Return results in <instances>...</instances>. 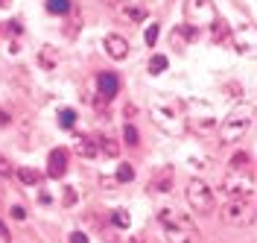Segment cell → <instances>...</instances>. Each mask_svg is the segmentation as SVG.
I'll return each mask as SVG.
<instances>
[{
	"label": "cell",
	"instance_id": "obj_1",
	"mask_svg": "<svg viewBox=\"0 0 257 243\" xmlns=\"http://www.w3.org/2000/svg\"><path fill=\"white\" fill-rule=\"evenodd\" d=\"M158 226L164 231V240L167 243H199L202 234L193 223L190 214L176 208H161L158 211Z\"/></svg>",
	"mask_w": 257,
	"mask_h": 243
},
{
	"label": "cell",
	"instance_id": "obj_2",
	"mask_svg": "<svg viewBox=\"0 0 257 243\" xmlns=\"http://www.w3.org/2000/svg\"><path fill=\"white\" fill-rule=\"evenodd\" d=\"M149 117L167 135H184V129H187V117L181 112V103L178 100H170V97L152 100L149 103Z\"/></svg>",
	"mask_w": 257,
	"mask_h": 243
},
{
	"label": "cell",
	"instance_id": "obj_3",
	"mask_svg": "<svg viewBox=\"0 0 257 243\" xmlns=\"http://www.w3.org/2000/svg\"><path fill=\"white\" fill-rule=\"evenodd\" d=\"M251 117H254L251 103L237 106V109L219 123V141H222V144H234V141H240L242 135L248 132V126H251Z\"/></svg>",
	"mask_w": 257,
	"mask_h": 243
},
{
	"label": "cell",
	"instance_id": "obj_4",
	"mask_svg": "<svg viewBox=\"0 0 257 243\" xmlns=\"http://www.w3.org/2000/svg\"><path fill=\"white\" fill-rule=\"evenodd\" d=\"M184 196H187V205H190V211H196V214H210V211H213V205H216V196H213V191H210L202 179H190V182H187V191H184Z\"/></svg>",
	"mask_w": 257,
	"mask_h": 243
},
{
	"label": "cell",
	"instance_id": "obj_5",
	"mask_svg": "<svg viewBox=\"0 0 257 243\" xmlns=\"http://www.w3.org/2000/svg\"><path fill=\"white\" fill-rule=\"evenodd\" d=\"M184 15H187V27H210L216 24V6L210 0H187L184 3Z\"/></svg>",
	"mask_w": 257,
	"mask_h": 243
},
{
	"label": "cell",
	"instance_id": "obj_6",
	"mask_svg": "<svg viewBox=\"0 0 257 243\" xmlns=\"http://www.w3.org/2000/svg\"><path fill=\"white\" fill-rule=\"evenodd\" d=\"M251 217H254L251 202L242 199V196H234V199L222 208V220L228 226H245V223H251Z\"/></svg>",
	"mask_w": 257,
	"mask_h": 243
},
{
	"label": "cell",
	"instance_id": "obj_7",
	"mask_svg": "<svg viewBox=\"0 0 257 243\" xmlns=\"http://www.w3.org/2000/svg\"><path fill=\"white\" fill-rule=\"evenodd\" d=\"M222 188L228 191V194L248 199V196L254 194V179L248 176V173H240V170H234V173H231V176L222 182Z\"/></svg>",
	"mask_w": 257,
	"mask_h": 243
},
{
	"label": "cell",
	"instance_id": "obj_8",
	"mask_svg": "<svg viewBox=\"0 0 257 243\" xmlns=\"http://www.w3.org/2000/svg\"><path fill=\"white\" fill-rule=\"evenodd\" d=\"M102 44H105V53H108L111 59H117V62L128 56V41L123 38V35H117V33L105 35V41H102Z\"/></svg>",
	"mask_w": 257,
	"mask_h": 243
},
{
	"label": "cell",
	"instance_id": "obj_9",
	"mask_svg": "<svg viewBox=\"0 0 257 243\" xmlns=\"http://www.w3.org/2000/svg\"><path fill=\"white\" fill-rule=\"evenodd\" d=\"M47 173L53 179H59V176H64V173H67V152H64V149H53V152H50Z\"/></svg>",
	"mask_w": 257,
	"mask_h": 243
},
{
	"label": "cell",
	"instance_id": "obj_10",
	"mask_svg": "<svg viewBox=\"0 0 257 243\" xmlns=\"http://www.w3.org/2000/svg\"><path fill=\"white\" fill-rule=\"evenodd\" d=\"M96 88H99V94L105 100H111L117 91H120V79L114 76V73H99L96 76Z\"/></svg>",
	"mask_w": 257,
	"mask_h": 243
},
{
	"label": "cell",
	"instance_id": "obj_11",
	"mask_svg": "<svg viewBox=\"0 0 257 243\" xmlns=\"http://www.w3.org/2000/svg\"><path fill=\"white\" fill-rule=\"evenodd\" d=\"M76 152H79V155H85V158H94L99 149H96V144H91L88 138H76Z\"/></svg>",
	"mask_w": 257,
	"mask_h": 243
},
{
	"label": "cell",
	"instance_id": "obj_12",
	"mask_svg": "<svg viewBox=\"0 0 257 243\" xmlns=\"http://www.w3.org/2000/svg\"><path fill=\"white\" fill-rule=\"evenodd\" d=\"M167 67H170V59H167V56H161V53L149 59V73H155V76H158V73H164Z\"/></svg>",
	"mask_w": 257,
	"mask_h": 243
},
{
	"label": "cell",
	"instance_id": "obj_13",
	"mask_svg": "<svg viewBox=\"0 0 257 243\" xmlns=\"http://www.w3.org/2000/svg\"><path fill=\"white\" fill-rule=\"evenodd\" d=\"M18 179H21L24 185H38V182H41V173H38V170H30V167H21V170H18Z\"/></svg>",
	"mask_w": 257,
	"mask_h": 243
},
{
	"label": "cell",
	"instance_id": "obj_14",
	"mask_svg": "<svg viewBox=\"0 0 257 243\" xmlns=\"http://www.w3.org/2000/svg\"><path fill=\"white\" fill-rule=\"evenodd\" d=\"M47 12H53V15H67L70 12V0H47Z\"/></svg>",
	"mask_w": 257,
	"mask_h": 243
},
{
	"label": "cell",
	"instance_id": "obj_15",
	"mask_svg": "<svg viewBox=\"0 0 257 243\" xmlns=\"http://www.w3.org/2000/svg\"><path fill=\"white\" fill-rule=\"evenodd\" d=\"M96 149H102L105 155H117L120 152V144L111 141V138H102V141H96Z\"/></svg>",
	"mask_w": 257,
	"mask_h": 243
},
{
	"label": "cell",
	"instance_id": "obj_16",
	"mask_svg": "<svg viewBox=\"0 0 257 243\" xmlns=\"http://www.w3.org/2000/svg\"><path fill=\"white\" fill-rule=\"evenodd\" d=\"M111 220H114V226H117V228H128V226H132V217H128V211H123V208L114 211Z\"/></svg>",
	"mask_w": 257,
	"mask_h": 243
},
{
	"label": "cell",
	"instance_id": "obj_17",
	"mask_svg": "<svg viewBox=\"0 0 257 243\" xmlns=\"http://www.w3.org/2000/svg\"><path fill=\"white\" fill-rule=\"evenodd\" d=\"M170 185H173V170H164V173L155 179V191L164 194V191H170Z\"/></svg>",
	"mask_w": 257,
	"mask_h": 243
},
{
	"label": "cell",
	"instance_id": "obj_18",
	"mask_svg": "<svg viewBox=\"0 0 257 243\" xmlns=\"http://www.w3.org/2000/svg\"><path fill=\"white\" fill-rule=\"evenodd\" d=\"M59 123H62L64 129H70V126L76 123V112H73V109H62V112H59Z\"/></svg>",
	"mask_w": 257,
	"mask_h": 243
},
{
	"label": "cell",
	"instance_id": "obj_19",
	"mask_svg": "<svg viewBox=\"0 0 257 243\" xmlns=\"http://www.w3.org/2000/svg\"><path fill=\"white\" fill-rule=\"evenodd\" d=\"M56 62H59V56H56L50 47H41V65L53 70V67H56Z\"/></svg>",
	"mask_w": 257,
	"mask_h": 243
},
{
	"label": "cell",
	"instance_id": "obj_20",
	"mask_svg": "<svg viewBox=\"0 0 257 243\" xmlns=\"http://www.w3.org/2000/svg\"><path fill=\"white\" fill-rule=\"evenodd\" d=\"M132 179H135V170H132V164H120V167H117V182H132Z\"/></svg>",
	"mask_w": 257,
	"mask_h": 243
},
{
	"label": "cell",
	"instance_id": "obj_21",
	"mask_svg": "<svg viewBox=\"0 0 257 243\" xmlns=\"http://www.w3.org/2000/svg\"><path fill=\"white\" fill-rule=\"evenodd\" d=\"M248 161H251V158H248V152H237V155L231 158V167H234V170H245Z\"/></svg>",
	"mask_w": 257,
	"mask_h": 243
},
{
	"label": "cell",
	"instance_id": "obj_22",
	"mask_svg": "<svg viewBox=\"0 0 257 243\" xmlns=\"http://www.w3.org/2000/svg\"><path fill=\"white\" fill-rule=\"evenodd\" d=\"M158 24H149V30H146V35H144V41H146V47H155V41H158Z\"/></svg>",
	"mask_w": 257,
	"mask_h": 243
},
{
	"label": "cell",
	"instance_id": "obj_23",
	"mask_svg": "<svg viewBox=\"0 0 257 243\" xmlns=\"http://www.w3.org/2000/svg\"><path fill=\"white\" fill-rule=\"evenodd\" d=\"M138 138H141L138 129H135V126H126V144L128 146H138Z\"/></svg>",
	"mask_w": 257,
	"mask_h": 243
},
{
	"label": "cell",
	"instance_id": "obj_24",
	"mask_svg": "<svg viewBox=\"0 0 257 243\" xmlns=\"http://www.w3.org/2000/svg\"><path fill=\"white\" fill-rule=\"evenodd\" d=\"M126 15L132 18V21H144L146 12H144V9H126Z\"/></svg>",
	"mask_w": 257,
	"mask_h": 243
},
{
	"label": "cell",
	"instance_id": "obj_25",
	"mask_svg": "<svg viewBox=\"0 0 257 243\" xmlns=\"http://www.w3.org/2000/svg\"><path fill=\"white\" fill-rule=\"evenodd\" d=\"M12 217H15V220H27V208H21V205H12Z\"/></svg>",
	"mask_w": 257,
	"mask_h": 243
},
{
	"label": "cell",
	"instance_id": "obj_26",
	"mask_svg": "<svg viewBox=\"0 0 257 243\" xmlns=\"http://www.w3.org/2000/svg\"><path fill=\"white\" fill-rule=\"evenodd\" d=\"M70 243H88V237H85L82 231H73V234H70Z\"/></svg>",
	"mask_w": 257,
	"mask_h": 243
},
{
	"label": "cell",
	"instance_id": "obj_27",
	"mask_svg": "<svg viewBox=\"0 0 257 243\" xmlns=\"http://www.w3.org/2000/svg\"><path fill=\"white\" fill-rule=\"evenodd\" d=\"M0 237H3V240L9 243V237H12V234H9V228L3 226V223H0Z\"/></svg>",
	"mask_w": 257,
	"mask_h": 243
},
{
	"label": "cell",
	"instance_id": "obj_28",
	"mask_svg": "<svg viewBox=\"0 0 257 243\" xmlns=\"http://www.w3.org/2000/svg\"><path fill=\"white\" fill-rule=\"evenodd\" d=\"M0 173H6V176H9V173H12V167H9L6 161H0Z\"/></svg>",
	"mask_w": 257,
	"mask_h": 243
}]
</instances>
